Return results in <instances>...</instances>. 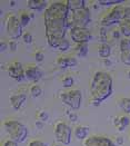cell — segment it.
Listing matches in <instances>:
<instances>
[{
	"label": "cell",
	"mask_w": 130,
	"mask_h": 146,
	"mask_svg": "<svg viewBox=\"0 0 130 146\" xmlns=\"http://www.w3.org/2000/svg\"><path fill=\"white\" fill-rule=\"evenodd\" d=\"M70 9L67 0L52 1L44 11V23L48 45L51 48L57 49L61 40L66 38L69 26Z\"/></svg>",
	"instance_id": "1"
},
{
	"label": "cell",
	"mask_w": 130,
	"mask_h": 146,
	"mask_svg": "<svg viewBox=\"0 0 130 146\" xmlns=\"http://www.w3.org/2000/svg\"><path fill=\"white\" fill-rule=\"evenodd\" d=\"M112 90V77L107 72H96L90 82V98L102 103L108 97H110Z\"/></svg>",
	"instance_id": "2"
},
{
	"label": "cell",
	"mask_w": 130,
	"mask_h": 146,
	"mask_svg": "<svg viewBox=\"0 0 130 146\" xmlns=\"http://www.w3.org/2000/svg\"><path fill=\"white\" fill-rule=\"evenodd\" d=\"M126 19H130V7L118 5L111 8L101 19V27L114 26L122 23Z\"/></svg>",
	"instance_id": "3"
},
{
	"label": "cell",
	"mask_w": 130,
	"mask_h": 146,
	"mask_svg": "<svg viewBox=\"0 0 130 146\" xmlns=\"http://www.w3.org/2000/svg\"><path fill=\"white\" fill-rule=\"evenodd\" d=\"M3 127L9 135V138L16 143H22L28 137V128L22 123L16 119H7L3 122Z\"/></svg>",
	"instance_id": "4"
},
{
	"label": "cell",
	"mask_w": 130,
	"mask_h": 146,
	"mask_svg": "<svg viewBox=\"0 0 130 146\" xmlns=\"http://www.w3.org/2000/svg\"><path fill=\"white\" fill-rule=\"evenodd\" d=\"M91 21V13L89 8L86 6L82 8H79L77 10L70 11L69 16V26L78 27V28H87Z\"/></svg>",
	"instance_id": "5"
},
{
	"label": "cell",
	"mask_w": 130,
	"mask_h": 146,
	"mask_svg": "<svg viewBox=\"0 0 130 146\" xmlns=\"http://www.w3.org/2000/svg\"><path fill=\"white\" fill-rule=\"evenodd\" d=\"M6 31L12 40H17L24 36V27L19 20V16L16 13H8L6 18Z\"/></svg>",
	"instance_id": "6"
},
{
	"label": "cell",
	"mask_w": 130,
	"mask_h": 146,
	"mask_svg": "<svg viewBox=\"0 0 130 146\" xmlns=\"http://www.w3.org/2000/svg\"><path fill=\"white\" fill-rule=\"evenodd\" d=\"M61 102L67 105L69 108L73 110H77L81 106L82 100V93L80 89H69L67 92H63L60 94Z\"/></svg>",
	"instance_id": "7"
},
{
	"label": "cell",
	"mask_w": 130,
	"mask_h": 146,
	"mask_svg": "<svg viewBox=\"0 0 130 146\" xmlns=\"http://www.w3.org/2000/svg\"><path fill=\"white\" fill-rule=\"evenodd\" d=\"M71 127L65 122H58L55 125V137L57 143L61 145L68 146L71 143V136H72Z\"/></svg>",
	"instance_id": "8"
},
{
	"label": "cell",
	"mask_w": 130,
	"mask_h": 146,
	"mask_svg": "<svg viewBox=\"0 0 130 146\" xmlns=\"http://www.w3.org/2000/svg\"><path fill=\"white\" fill-rule=\"evenodd\" d=\"M69 35L71 40L79 45V44H88L91 40V33L88 28H78L72 27L69 29Z\"/></svg>",
	"instance_id": "9"
},
{
	"label": "cell",
	"mask_w": 130,
	"mask_h": 146,
	"mask_svg": "<svg viewBox=\"0 0 130 146\" xmlns=\"http://www.w3.org/2000/svg\"><path fill=\"white\" fill-rule=\"evenodd\" d=\"M7 73L9 75V77H11L12 79L17 80V82H22L26 78V73H24V68L21 62L15 60L11 61L10 64H8L7 66Z\"/></svg>",
	"instance_id": "10"
},
{
	"label": "cell",
	"mask_w": 130,
	"mask_h": 146,
	"mask_svg": "<svg viewBox=\"0 0 130 146\" xmlns=\"http://www.w3.org/2000/svg\"><path fill=\"white\" fill-rule=\"evenodd\" d=\"M83 146H117L112 139L107 136L94 135L89 136L86 141H83Z\"/></svg>",
	"instance_id": "11"
},
{
	"label": "cell",
	"mask_w": 130,
	"mask_h": 146,
	"mask_svg": "<svg viewBox=\"0 0 130 146\" xmlns=\"http://www.w3.org/2000/svg\"><path fill=\"white\" fill-rule=\"evenodd\" d=\"M24 73H26V79L31 80L34 83H38L42 77L41 70L36 65H32V64L27 65L24 67Z\"/></svg>",
	"instance_id": "12"
},
{
	"label": "cell",
	"mask_w": 130,
	"mask_h": 146,
	"mask_svg": "<svg viewBox=\"0 0 130 146\" xmlns=\"http://www.w3.org/2000/svg\"><path fill=\"white\" fill-rule=\"evenodd\" d=\"M27 100V95L24 94V93H20V94H15V95H11L10 98H9V102L11 104L12 108L15 110H19L22 105L26 103Z\"/></svg>",
	"instance_id": "13"
},
{
	"label": "cell",
	"mask_w": 130,
	"mask_h": 146,
	"mask_svg": "<svg viewBox=\"0 0 130 146\" xmlns=\"http://www.w3.org/2000/svg\"><path fill=\"white\" fill-rule=\"evenodd\" d=\"M77 59L72 56H61L57 59V65L60 68H68L77 65Z\"/></svg>",
	"instance_id": "14"
},
{
	"label": "cell",
	"mask_w": 130,
	"mask_h": 146,
	"mask_svg": "<svg viewBox=\"0 0 130 146\" xmlns=\"http://www.w3.org/2000/svg\"><path fill=\"white\" fill-rule=\"evenodd\" d=\"M114 124L116 126V128L118 129L119 132H123L130 124V119L128 116L126 115H120L118 117H116L114 119Z\"/></svg>",
	"instance_id": "15"
},
{
	"label": "cell",
	"mask_w": 130,
	"mask_h": 146,
	"mask_svg": "<svg viewBox=\"0 0 130 146\" xmlns=\"http://www.w3.org/2000/svg\"><path fill=\"white\" fill-rule=\"evenodd\" d=\"M27 6L31 10L41 11V10H46L49 5H48V1L46 0H29L27 2Z\"/></svg>",
	"instance_id": "16"
},
{
	"label": "cell",
	"mask_w": 130,
	"mask_h": 146,
	"mask_svg": "<svg viewBox=\"0 0 130 146\" xmlns=\"http://www.w3.org/2000/svg\"><path fill=\"white\" fill-rule=\"evenodd\" d=\"M73 135L79 141H86L89 136V127H86V126H81V125H78L76 126L75 131H73Z\"/></svg>",
	"instance_id": "17"
},
{
	"label": "cell",
	"mask_w": 130,
	"mask_h": 146,
	"mask_svg": "<svg viewBox=\"0 0 130 146\" xmlns=\"http://www.w3.org/2000/svg\"><path fill=\"white\" fill-rule=\"evenodd\" d=\"M98 55L102 59H108L111 55V47L108 45V42H101L98 46Z\"/></svg>",
	"instance_id": "18"
},
{
	"label": "cell",
	"mask_w": 130,
	"mask_h": 146,
	"mask_svg": "<svg viewBox=\"0 0 130 146\" xmlns=\"http://www.w3.org/2000/svg\"><path fill=\"white\" fill-rule=\"evenodd\" d=\"M119 30L121 31V35L125 38H130V19H126L118 26Z\"/></svg>",
	"instance_id": "19"
},
{
	"label": "cell",
	"mask_w": 130,
	"mask_h": 146,
	"mask_svg": "<svg viewBox=\"0 0 130 146\" xmlns=\"http://www.w3.org/2000/svg\"><path fill=\"white\" fill-rule=\"evenodd\" d=\"M119 107L125 114H130V98L128 97H122L118 100Z\"/></svg>",
	"instance_id": "20"
},
{
	"label": "cell",
	"mask_w": 130,
	"mask_h": 146,
	"mask_svg": "<svg viewBox=\"0 0 130 146\" xmlns=\"http://www.w3.org/2000/svg\"><path fill=\"white\" fill-rule=\"evenodd\" d=\"M67 2H68V7H69L70 11L86 7V3H87L84 0H67Z\"/></svg>",
	"instance_id": "21"
},
{
	"label": "cell",
	"mask_w": 130,
	"mask_h": 146,
	"mask_svg": "<svg viewBox=\"0 0 130 146\" xmlns=\"http://www.w3.org/2000/svg\"><path fill=\"white\" fill-rule=\"evenodd\" d=\"M88 44H79V45H77L76 46V49H75V52H76V55L78 56V57H86L87 55H88Z\"/></svg>",
	"instance_id": "22"
},
{
	"label": "cell",
	"mask_w": 130,
	"mask_h": 146,
	"mask_svg": "<svg viewBox=\"0 0 130 146\" xmlns=\"http://www.w3.org/2000/svg\"><path fill=\"white\" fill-rule=\"evenodd\" d=\"M98 5L104 6V7H109V6H118V5H123V0H98Z\"/></svg>",
	"instance_id": "23"
},
{
	"label": "cell",
	"mask_w": 130,
	"mask_h": 146,
	"mask_svg": "<svg viewBox=\"0 0 130 146\" xmlns=\"http://www.w3.org/2000/svg\"><path fill=\"white\" fill-rule=\"evenodd\" d=\"M119 48H120V52L130 51V38L121 39L120 42H119Z\"/></svg>",
	"instance_id": "24"
},
{
	"label": "cell",
	"mask_w": 130,
	"mask_h": 146,
	"mask_svg": "<svg viewBox=\"0 0 130 146\" xmlns=\"http://www.w3.org/2000/svg\"><path fill=\"white\" fill-rule=\"evenodd\" d=\"M29 93H30V96H31L32 98H37L42 94V89H41V87H40L39 85L34 84V85L30 87Z\"/></svg>",
	"instance_id": "25"
},
{
	"label": "cell",
	"mask_w": 130,
	"mask_h": 146,
	"mask_svg": "<svg viewBox=\"0 0 130 146\" xmlns=\"http://www.w3.org/2000/svg\"><path fill=\"white\" fill-rule=\"evenodd\" d=\"M30 19H31V16L28 12L24 11V10L20 11V13H19V20H20V23L22 25V27L28 26V24L30 23Z\"/></svg>",
	"instance_id": "26"
},
{
	"label": "cell",
	"mask_w": 130,
	"mask_h": 146,
	"mask_svg": "<svg viewBox=\"0 0 130 146\" xmlns=\"http://www.w3.org/2000/svg\"><path fill=\"white\" fill-rule=\"evenodd\" d=\"M61 84H62V87H65V88H71L75 84V79L72 76L67 75L61 79Z\"/></svg>",
	"instance_id": "27"
},
{
	"label": "cell",
	"mask_w": 130,
	"mask_h": 146,
	"mask_svg": "<svg viewBox=\"0 0 130 146\" xmlns=\"http://www.w3.org/2000/svg\"><path fill=\"white\" fill-rule=\"evenodd\" d=\"M70 48V44H69V40H67L66 38L63 40H61V42L59 44L57 50H59L60 52H66L68 49Z\"/></svg>",
	"instance_id": "28"
},
{
	"label": "cell",
	"mask_w": 130,
	"mask_h": 146,
	"mask_svg": "<svg viewBox=\"0 0 130 146\" xmlns=\"http://www.w3.org/2000/svg\"><path fill=\"white\" fill-rule=\"evenodd\" d=\"M120 60L123 65L130 66V51L126 52H120Z\"/></svg>",
	"instance_id": "29"
},
{
	"label": "cell",
	"mask_w": 130,
	"mask_h": 146,
	"mask_svg": "<svg viewBox=\"0 0 130 146\" xmlns=\"http://www.w3.org/2000/svg\"><path fill=\"white\" fill-rule=\"evenodd\" d=\"M48 117H49V116H48V114L45 110H39V111L37 113V119L40 121V122L45 123L48 119Z\"/></svg>",
	"instance_id": "30"
},
{
	"label": "cell",
	"mask_w": 130,
	"mask_h": 146,
	"mask_svg": "<svg viewBox=\"0 0 130 146\" xmlns=\"http://www.w3.org/2000/svg\"><path fill=\"white\" fill-rule=\"evenodd\" d=\"M22 39H24V44H27V45H30L34 41V37L30 33H24V36H22Z\"/></svg>",
	"instance_id": "31"
},
{
	"label": "cell",
	"mask_w": 130,
	"mask_h": 146,
	"mask_svg": "<svg viewBox=\"0 0 130 146\" xmlns=\"http://www.w3.org/2000/svg\"><path fill=\"white\" fill-rule=\"evenodd\" d=\"M28 146H48L45 142H42L41 139H32L31 142H29Z\"/></svg>",
	"instance_id": "32"
},
{
	"label": "cell",
	"mask_w": 130,
	"mask_h": 146,
	"mask_svg": "<svg viewBox=\"0 0 130 146\" xmlns=\"http://www.w3.org/2000/svg\"><path fill=\"white\" fill-rule=\"evenodd\" d=\"M44 58H45V56H44V52L42 51H36L35 52V60L37 62L44 61Z\"/></svg>",
	"instance_id": "33"
},
{
	"label": "cell",
	"mask_w": 130,
	"mask_h": 146,
	"mask_svg": "<svg viewBox=\"0 0 130 146\" xmlns=\"http://www.w3.org/2000/svg\"><path fill=\"white\" fill-rule=\"evenodd\" d=\"M1 146H18V143L13 142L12 139L8 138V139H5L2 143H1Z\"/></svg>",
	"instance_id": "34"
},
{
	"label": "cell",
	"mask_w": 130,
	"mask_h": 146,
	"mask_svg": "<svg viewBox=\"0 0 130 146\" xmlns=\"http://www.w3.org/2000/svg\"><path fill=\"white\" fill-rule=\"evenodd\" d=\"M111 36L114 39H120L121 38V31L119 30V28H116V29H114L112 31H111Z\"/></svg>",
	"instance_id": "35"
},
{
	"label": "cell",
	"mask_w": 130,
	"mask_h": 146,
	"mask_svg": "<svg viewBox=\"0 0 130 146\" xmlns=\"http://www.w3.org/2000/svg\"><path fill=\"white\" fill-rule=\"evenodd\" d=\"M8 44H9V49L11 50V51H16L17 48H18V45H17V41L16 40H10V41H8Z\"/></svg>",
	"instance_id": "36"
},
{
	"label": "cell",
	"mask_w": 130,
	"mask_h": 146,
	"mask_svg": "<svg viewBox=\"0 0 130 146\" xmlns=\"http://www.w3.org/2000/svg\"><path fill=\"white\" fill-rule=\"evenodd\" d=\"M106 28L105 27H101L100 28V39H101V42H106Z\"/></svg>",
	"instance_id": "37"
},
{
	"label": "cell",
	"mask_w": 130,
	"mask_h": 146,
	"mask_svg": "<svg viewBox=\"0 0 130 146\" xmlns=\"http://www.w3.org/2000/svg\"><path fill=\"white\" fill-rule=\"evenodd\" d=\"M112 141H114V143H115L117 146L123 145V138H122L121 136H117V137H115Z\"/></svg>",
	"instance_id": "38"
},
{
	"label": "cell",
	"mask_w": 130,
	"mask_h": 146,
	"mask_svg": "<svg viewBox=\"0 0 130 146\" xmlns=\"http://www.w3.org/2000/svg\"><path fill=\"white\" fill-rule=\"evenodd\" d=\"M68 118H69L70 122L76 123L77 121H78V115L75 114V113H69V114H68Z\"/></svg>",
	"instance_id": "39"
},
{
	"label": "cell",
	"mask_w": 130,
	"mask_h": 146,
	"mask_svg": "<svg viewBox=\"0 0 130 146\" xmlns=\"http://www.w3.org/2000/svg\"><path fill=\"white\" fill-rule=\"evenodd\" d=\"M8 48H9V44L8 42H6V41H1L0 42V51L1 52H3L5 50H7Z\"/></svg>",
	"instance_id": "40"
},
{
	"label": "cell",
	"mask_w": 130,
	"mask_h": 146,
	"mask_svg": "<svg viewBox=\"0 0 130 146\" xmlns=\"http://www.w3.org/2000/svg\"><path fill=\"white\" fill-rule=\"evenodd\" d=\"M89 103H90V105H92V106H95V107H98V106L101 104L100 102H98V100H96V99H92V98L89 99Z\"/></svg>",
	"instance_id": "41"
},
{
	"label": "cell",
	"mask_w": 130,
	"mask_h": 146,
	"mask_svg": "<svg viewBox=\"0 0 130 146\" xmlns=\"http://www.w3.org/2000/svg\"><path fill=\"white\" fill-rule=\"evenodd\" d=\"M36 127L38 128V129H42L44 128V122H40V121H37L36 122Z\"/></svg>",
	"instance_id": "42"
},
{
	"label": "cell",
	"mask_w": 130,
	"mask_h": 146,
	"mask_svg": "<svg viewBox=\"0 0 130 146\" xmlns=\"http://www.w3.org/2000/svg\"><path fill=\"white\" fill-rule=\"evenodd\" d=\"M104 64H105L106 66H108V67L112 65V62H111V60H109V59H104Z\"/></svg>",
	"instance_id": "43"
},
{
	"label": "cell",
	"mask_w": 130,
	"mask_h": 146,
	"mask_svg": "<svg viewBox=\"0 0 130 146\" xmlns=\"http://www.w3.org/2000/svg\"><path fill=\"white\" fill-rule=\"evenodd\" d=\"M15 5H16V2H15V1H11V2H10V6H15Z\"/></svg>",
	"instance_id": "44"
},
{
	"label": "cell",
	"mask_w": 130,
	"mask_h": 146,
	"mask_svg": "<svg viewBox=\"0 0 130 146\" xmlns=\"http://www.w3.org/2000/svg\"><path fill=\"white\" fill-rule=\"evenodd\" d=\"M127 76H128V78L130 79V70H128V73H127Z\"/></svg>",
	"instance_id": "45"
},
{
	"label": "cell",
	"mask_w": 130,
	"mask_h": 146,
	"mask_svg": "<svg viewBox=\"0 0 130 146\" xmlns=\"http://www.w3.org/2000/svg\"><path fill=\"white\" fill-rule=\"evenodd\" d=\"M55 146H61V144H59V143H58V144H57V145H55Z\"/></svg>",
	"instance_id": "46"
}]
</instances>
